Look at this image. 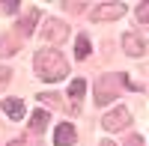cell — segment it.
I'll use <instances>...</instances> for the list:
<instances>
[{
    "label": "cell",
    "instance_id": "obj_5",
    "mask_svg": "<svg viewBox=\"0 0 149 146\" xmlns=\"http://www.w3.org/2000/svg\"><path fill=\"white\" fill-rule=\"evenodd\" d=\"M42 36L48 42H54V45H60V42H66V36H69V27L63 21H57V18H48L45 21V30H42Z\"/></svg>",
    "mask_w": 149,
    "mask_h": 146
},
{
    "label": "cell",
    "instance_id": "obj_10",
    "mask_svg": "<svg viewBox=\"0 0 149 146\" xmlns=\"http://www.w3.org/2000/svg\"><path fill=\"white\" fill-rule=\"evenodd\" d=\"M48 122H51L48 111H36V113L30 116V128H33V131H45V128H48Z\"/></svg>",
    "mask_w": 149,
    "mask_h": 146
},
{
    "label": "cell",
    "instance_id": "obj_18",
    "mask_svg": "<svg viewBox=\"0 0 149 146\" xmlns=\"http://www.w3.org/2000/svg\"><path fill=\"white\" fill-rule=\"evenodd\" d=\"M102 146H113V143H110V140H104V143H102Z\"/></svg>",
    "mask_w": 149,
    "mask_h": 146
},
{
    "label": "cell",
    "instance_id": "obj_6",
    "mask_svg": "<svg viewBox=\"0 0 149 146\" xmlns=\"http://www.w3.org/2000/svg\"><path fill=\"white\" fill-rule=\"evenodd\" d=\"M122 51L128 57H143L146 54V42L140 33H122Z\"/></svg>",
    "mask_w": 149,
    "mask_h": 146
},
{
    "label": "cell",
    "instance_id": "obj_2",
    "mask_svg": "<svg viewBox=\"0 0 149 146\" xmlns=\"http://www.w3.org/2000/svg\"><path fill=\"white\" fill-rule=\"evenodd\" d=\"M122 87H128V78L125 75H107L95 83V104H110L119 95Z\"/></svg>",
    "mask_w": 149,
    "mask_h": 146
},
{
    "label": "cell",
    "instance_id": "obj_15",
    "mask_svg": "<svg viewBox=\"0 0 149 146\" xmlns=\"http://www.w3.org/2000/svg\"><path fill=\"white\" fill-rule=\"evenodd\" d=\"M0 81H3V83L9 81V69H6V66H0Z\"/></svg>",
    "mask_w": 149,
    "mask_h": 146
},
{
    "label": "cell",
    "instance_id": "obj_12",
    "mask_svg": "<svg viewBox=\"0 0 149 146\" xmlns=\"http://www.w3.org/2000/svg\"><path fill=\"white\" fill-rule=\"evenodd\" d=\"M84 90H86V83H84L81 78H74V81L69 83V99H72L74 104H78V102L84 99Z\"/></svg>",
    "mask_w": 149,
    "mask_h": 146
},
{
    "label": "cell",
    "instance_id": "obj_11",
    "mask_svg": "<svg viewBox=\"0 0 149 146\" xmlns=\"http://www.w3.org/2000/svg\"><path fill=\"white\" fill-rule=\"evenodd\" d=\"M74 57H78V60L90 57V39H86V33H81L78 39H74Z\"/></svg>",
    "mask_w": 149,
    "mask_h": 146
},
{
    "label": "cell",
    "instance_id": "obj_1",
    "mask_svg": "<svg viewBox=\"0 0 149 146\" xmlns=\"http://www.w3.org/2000/svg\"><path fill=\"white\" fill-rule=\"evenodd\" d=\"M33 66H36V75H39L42 81H48V83H57V81H63L69 75L66 57L60 54V51H54V48H42V51H36Z\"/></svg>",
    "mask_w": 149,
    "mask_h": 146
},
{
    "label": "cell",
    "instance_id": "obj_3",
    "mask_svg": "<svg viewBox=\"0 0 149 146\" xmlns=\"http://www.w3.org/2000/svg\"><path fill=\"white\" fill-rule=\"evenodd\" d=\"M128 122H131V113L125 111V107H113L110 113L102 116V128L104 131H122Z\"/></svg>",
    "mask_w": 149,
    "mask_h": 146
},
{
    "label": "cell",
    "instance_id": "obj_13",
    "mask_svg": "<svg viewBox=\"0 0 149 146\" xmlns=\"http://www.w3.org/2000/svg\"><path fill=\"white\" fill-rule=\"evenodd\" d=\"M18 9H21V3H18V0H9V3H3V12H6V15H15Z\"/></svg>",
    "mask_w": 149,
    "mask_h": 146
},
{
    "label": "cell",
    "instance_id": "obj_17",
    "mask_svg": "<svg viewBox=\"0 0 149 146\" xmlns=\"http://www.w3.org/2000/svg\"><path fill=\"white\" fill-rule=\"evenodd\" d=\"M9 146H27V143H24V140H12Z\"/></svg>",
    "mask_w": 149,
    "mask_h": 146
},
{
    "label": "cell",
    "instance_id": "obj_7",
    "mask_svg": "<svg viewBox=\"0 0 149 146\" xmlns=\"http://www.w3.org/2000/svg\"><path fill=\"white\" fill-rule=\"evenodd\" d=\"M74 125H69V122H60L57 128H54V143L57 146H72L74 143Z\"/></svg>",
    "mask_w": 149,
    "mask_h": 146
},
{
    "label": "cell",
    "instance_id": "obj_16",
    "mask_svg": "<svg viewBox=\"0 0 149 146\" xmlns=\"http://www.w3.org/2000/svg\"><path fill=\"white\" fill-rule=\"evenodd\" d=\"M128 146H143V140H140V137H131V140H128Z\"/></svg>",
    "mask_w": 149,
    "mask_h": 146
},
{
    "label": "cell",
    "instance_id": "obj_14",
    "mask_svg": "<svg viewBox=\"0 0 149 146\" xmlns=\"http://www.w3.org/2000/svg\"><path fill=\"white\" fill-rule=\"evenodd\" d=\"M137 21H149V3H140L137 6Z\"/></svg>",
    "mask_w": 149,
    "mask_h": 146
},
{
    "label": "cell",
    "instance_id": "obj_8",
    "mask_svg": "<svg viewBox=\"0 0 149 146\" xmlns=\"http://www.w3.org/2000/svg\"><path fill=\"white\" fill-rule=\"evenodd\" d=\"M39 15H42V12L36 9V6H27V15L18 21V33H21V36H30L33 27H36V21H39Z\"/></svg>",
    "mask_w": 149,
    "mask_h": 146
},
{
    "label": "cell",
    "instance_id": "obj_4",
    "mask_svg": "<svg viewBox=\"0 0 149 146\" xmlns=\"http://www.w3.org/2000/svg\"><path fill=\"white\" fill-rule=\"evenodd\" d=\"M125 3H98L95 9H93V21H116V18H122L125 15Z\"/></svg>",
    "mask_w": 149,
    "mask_h": 146
},
{
    "label": "cell",
    "instance_id": "obj_9",
    "mask_svg": "<svg viewBox=\"0 0 149 146\" xmlns=\"http://www.w3.org/2000/svg\"><path fill=\"white\" fill-rule=\"evenodd\" d=\"M3 111H6L9 119H21V116H24V102H21V99H6V102H3Z\"/></svg>",
    "mask_w": 149,
    "mask_h": 146
}]
</instances>
